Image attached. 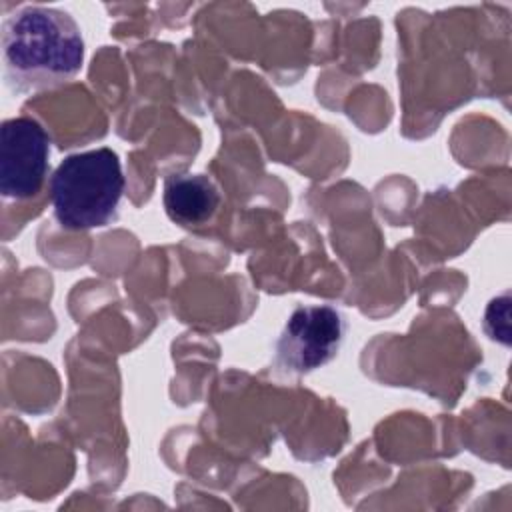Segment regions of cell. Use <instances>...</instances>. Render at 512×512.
Segmentation results:
<instances>
[{"instance_id":"cell-3","label":"cell","mask_w":512,"mask_h":512,"mask_svg":"<svg viewBox=\"0 0 512 512\" xmlns=\"http://www.w3.org/2000/svg\"><path fill=\"white\" fill-rule=\"evenodd\" d=\"M346 328V318L330 304L294 308L276 340V366L284 374L302 376L328 364L336 358Z\"/></svg>"},{"instance_id":"cell-4","label":"cell","mask_w":512,"mask_h":512,"mask_svg":"<svg viewBox=\"0 0 512 512\" xmlns=\"http://www.w3.org/2000/svg\"><path fill=\"white\" fill-rule=\"evenodd\" d=\"M50 138L32 118H10L0 128V194L6 200H28L44 184Z\"/></svg>"},{"instance_id":"cell-5","label":"cell","mask_w":512,"mask_h":512,"mask_svg":"<svg viewBox=\"0 0 512 512\" xmlns=\"http://www.w3.org/2000/svg\"><path fill=\"white\" fill-rule=\"evenodd\" d=\"M220 206L216 184L204 174H172L164 182V208L168 218L184 228L208 224Z\"/></svg>"},{"instance_id":"cell-1","label":"cell","mask_w":512,"mask_h":512,"mask_svg":"<svg viewBox=\"0 0 512 512\" xmlns=\"http://www.w3.org/2000/svg\"><path fill=\"white\" fill-rule=\"evenodd\" d=\"M84 62V38L76 20L58 8L26 6L2 24L6 84L34 92L72 80Z\"/></svg>"},{"instance_id":"cell-2","label":"cell","mask_w":512,"mask_h":512,"mask_svg":"<svg viewBox=\"0 0 512 512\" xmlns=\"http://www.w3.org/2000/svg\"><path fill=\"white\" fill-rule=\"evenodd\" d=\"M120 158L112 148L66 156L50 178L56 220L66 230H92L116 218L124 192Z\"/></svg>"}]
</instances>
